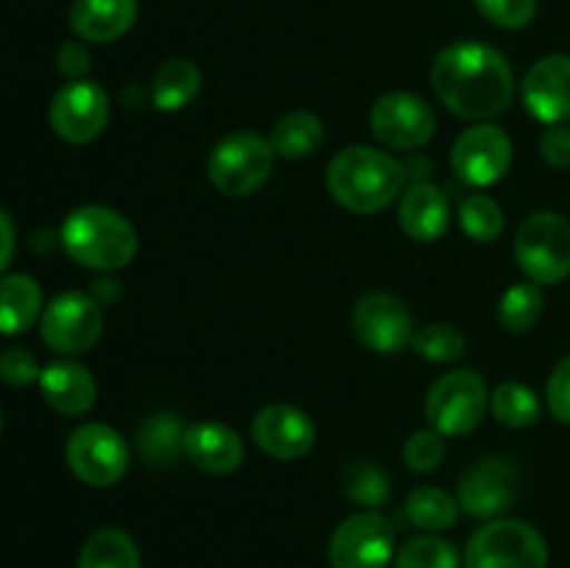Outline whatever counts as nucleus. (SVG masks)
Instances as JSON below:
<instances>
[{
	"label": "nucleus",
	"mask_w": 570,
	"mask_h": 568,
	"mask_svg": "<svg viewBox=\"0 0 570 568\" xmlns=\"http://www.w3.org/2000/svg\"><path fill=\"white\" fill-rule=\"evenodd\" d=\"M432 87L443 106L465 120H490L515 95L512 65L484 42H456L440 50L432 65Z\"/></svg>",
	"instance_id": "f257e3e1"
},
{
	"label": "nucleus",
	"mask_w": 570,
	"mask_h": 568,
	"mask_svg": "<svg viewBox=\"0 0 570 568\" xmlns=\"http://www.w3.org/2000/svg\"><path fill=\"white\" fill-rule=\"evenodd\" d=\"M406 167L387 150L348 145L326 167V189L343 209L376 215L404 193Z\"/></svg>",
	"instance_id": "f03ea898"
},
{
	"label": "nucleus",
	"mask_w": 570,
	"mask_h": 568,
	"mask_svg": "<svg viewBox=\"0 0 570 568\" xmlns=\"http://www.w3.org/2000/svg\"><path fill=\"white\" fill-rule=\"evenodd\" d=\"M59 243L76 265L104 273L131 265L139 248L131 221L100 204L72 209L61 223Z\"/></svg>",
	"instance_id": "7ed1b4c3"
},
{
	"label": "nucleus",
	"mask_w": 570,
	"mask_h": 568,
	"mask_svg": "<svg viewBox=\"0 0 570 568\" xmlns=\"http://www.w3.org/2000/svg\"><path fill=\"white\" fill-rule=\"evenodd\" d=\"M515 259L534 284H560L570 276V221L540 209L523 217L515 232Z\"/></svg>",
	"instance_id": "20e7f679"
},
{
	"label": "nucleus",
	"mask_w": 570,
	"mask_h": 568,
	"mask_svg": "<svg viewBox=\"0 0 570 568\" xmlns=\"http://www.w3.org/2000/svg\"><path fill=\"white\" fill-rule=\"evenodd\" d=\"M273 165H276V150L271 139L254 131H234L212 148L206 170L217 193L228 198H245L271 178Z\"/></svg>",
	"instance_id": "39448f33"
},
{
	"label": "nucleus",
	"mask_w": 570,
	"mask_h": 568,
	"mask_svg": "<svg viewBox=\"0 0 570 568\" xmlns=\"http://www.w3.org/2000/svg\"><path fill=\"white\" fill-rule=\"evenodd\" d=\"M546 538L521 518H493L471 535L465 568H546Z\"/></svg>",
	"instance_id": "423d86ee"
},
{
	"label": "nucleus",
	"mask_w": 570,
	"mask_h": 568,
	"mask_svg": "<svg viewBox=\"0 0 570 568\" xmlns=\"http://www.w3.org/2000/svg\"><path fill=\"white\" fill-rule=\"evenodd\" d=\"M490 407L488 382L471 368L443 373L426 393V421L443 438H465Z\"/></svg>",
	"instance_id": "0eeeda50"
},
{
	"label": "nucleus",
	"mask_w": 570,
	"mask_h": 568,
	"mask_svg": "<svg viewBox=\"0 0 570 568\" xmlns=\"http://www.w3.org/2000/svg\"><path fill=\"white\" fill-rule=\"evenodd\" d=\"M104 332V306L81 290H67L45 304L39 334L61 356L87 354Z\"/></svg>",
	"instance_id": "6e6552de"
},
{
	"label": "nucleus",
	"mask_w": 570,
	"mask_h": 568,
	"mask_svg": "<svg viewBox=\"0 0 570 568\" xmlns=\"http://www.w3.org/2000/svg\"><path fill=\"white\" fill-rule=\"evenodd\" d=\"M65 457L76 479L89 488H109L117 484L128 471L131 451L126 438L106 423H81L67 438Z\"/></svg>",
	"instance_id": "1a4fd4ad"
},
{
	"label": "nucleus",
	"mask_w": 570,
	"mask_h": 568,
	"mask_svg": "<svg viewBox=\"0 0 570 568\" xmlns=\"http://www.w3.org/2000/svg\"><path fill=\"white\" fill-rule=\"evenodd\" d=\"M395 557V529L379 510L345 518L328 538L332 568H387Z\"/></svg>",
	"instance_id": "9d476101"
},
{
	"label": "nucleus",
	"mask_w": 570,
	"mask_h": 568,
	"mask_svg": "<svg viewBox=\"0 0 570 568\" xmlns=\"http://www.w3.org/2000/svg\"><path fill=\"white\" fill-rule=\"evenodd\" d=\"M109 95H106V89L98 81H89V78H78V81L65 84L53 95L48 109V120L53 134L70 145L92 143L109 126Z\"/></svg>",
	"instance_id": "9b49d317"
},
{
	"label": "nucleus",
	"mask_w": 570,
	"mask_h": 568,
	"mask_svg": "<svg viewBox=\"0 0 570 568\" xmlns=\"http://www.w3.org/2000/svg\"><path fill=\"white\" fill-rule=\"evenodd\" d=\"M371 134L376 143L393 150H417L432 143L438 115L423 98L412 92H387L371 106Z\"/></svg>",
	"instance_id": "f8f14e48"
},
{
	"label": "nucleus",
	"mask_w": 570,
	"mask_h": 568,
	"mask_svg": "<svg viewBox=\"0 0 570 568\" xmlns=\"http://www.w3.org/2000/svg\"><path fill=\"white\" fill-rule=\"evenodd\" d=\"M512 139L493 123H476L456 137L451 167L471 187H493L510 173Z\"/></svg>",
	"instance_id": "ddd939ff"
},
{
	"label": "nucleus",
	"mask_w": 570,
	"mask_h": 568,
	"mask_svg": "<svg viewBox=\"0 0 570 568\" xmlns=\"http://www.w3.org/2000/svg\"><path fill=\"white\" fill-rule=\"evenodd\" d=\"M521 473L504 457H484L473 462L456 484L460 510L471 518H499L518 499Z\"/></svg>",
	"instance_id": "4468645a"
},
{
	"label": "nucleus",
	"mask_w": 570,
	"mask_h": 568,
	"mask_svg": "<svg viewBox=\"0 0 570 568\" xmlns=\"http://www.w3.org/2000/svg\"><path fill=\"white\" fill-rule=\"evenodd\" d=\"M351 326L356 340L373 354H399L412 343V315L404 301L390 293H365L354 304Z\"/></svg>",
	"instance_id": "2eb2a0df"
},
{
	"label": "nucleus",
	"mask_w": 570,
	"mask_h": 568,
	"mask_svg": "<svg viewBox=\"0 0 570 568\" xmlns=\"http://www.w3.org/2000/svg\"><path fill=\"white\" fill-rule=\"evenodd\" d=\"M315 421L301 407L267 404L250 421V438L273 460H301L315 445Z\"/></svg>",
	"instance_id": "dca6fc26"
},
{
	"label": "nucleus",
	"mask_w": 570,
	"mask_h": 568,
	"mask_svg": "<svg viewBox=\"0 0 570 568\" xmlns=\"http://www.w3.org/2000/svg\"><path fill=\"white\" fill-rule=\"evenodd\" d=\"M523 106L534 120L560 126L570 120V56L549 53L534 61L521 84Z\"/></svg>",
	"instance_id": "f3484780"
},
{
	"label": "nucleus",
	"mask_w": 570,
	"mask_h": 568,
	"mask_svg": "<svg viewBox=\"0 0 570 568\" xmlns=\"http://www.w3.org/2000/svg\"><path fill=\"white\" fill-rule=\"evenodd\" d=\"M39 390H42L45 404L67 418L87 415L98 399L95 376L76 360H56L45 365L39 373Z\"/></svg>",
	"instance_id": "a211bd4d"
},
{
	"label": "nucleus",
	"mask_w": 570,
	"mask_h": 568,
	"mask_svg": "<svg viewBox=\"0 0 570 568\" xmlns=\"http://www.w3.org/2000/svg\"><path fill=\"white\" fill-rule=\"evenodd\" d=\"M399 223L415 243H438L451 226V206L443 187L432 182H415L401 193Z\"/></svg>",
	"instance_id": "6ab92c4d"
},
{
	"label": "nucleus",
	"mask_w": 570,
	"mask_h": 568,
	"mask_svg": "<svg viewBox=\"0 0 570 568\" xmlns=\"http://www.w3.org/2000/svg\"><path fill=\"white\" fill-rule=\"evenodd\" d=\"M184 457L206 473H232L243 466V438L220 421H198L187 427Z\"/></svg>",
	"instance_id": "aec40b11"
},
{
	"label": "nucleus",
	"mask_w": 570,
	"mask_h": 568,
	"mask_svg": "<svg viewBox=\"0 0 570 568\" xmlns=\"http://www.w3.org/2000/svg\"><path fill=\"white\" fill-rule=\"evenodd\" d=\"M137 9V0H72L67 20L81 42L104 45L131 31Z\"/></svg>",
	"instance_id": "412c9836"
},
{
	"label": "nucleus",
	"mask_w": 570,
	"mask_h": 568,
	"mask_svg": "<svg viewBox=\"0 0 570 568\" xmlns=\"http://www.w3.org/2000/svg\"><path fill=\"white\" fill-rule=\"evenodd\" d=\"M42 287L28 273L0 276V334H22L42 317Z\"/></svg>",
	"instance_id": "4be33fe9"
},
{
	"label": "nucleus",
	"mask_w": 570,
	"mask_h": 568,
	"mask_svg": "<svg viewBox=\"0 0 570 568\" xmlns=\"http://www.w3.org/2000/svg\"><path fill=\"white\" fill-rule=\"evenodd\" d=\"M267 139H271L273 150L282 159H306V156L321 150L323 139H326V128H323V120L315 111L295 109L278 117Z\"/></svg>",
	"instance_id": "5701e85b"
},
{
	"label": "nucleus",
	"mask_w": 570,
	"mask_h": 568,
	"mask_svg": "<svg viewBox=\"0 0 570 568\" xmlns=\"http://www.w3.org/2000/svg\"><path fill=\"white\" fill-rule=\"evenodd\" d=\"M200 67L189 59H167L154 72L150 100L159 111H181L200 92Z\"/></svg>",
	"instance_id": "b1692460"
},
{
	"label": "nucleus",
	"mask_w": 570,
	"mask_h": 568,
	"mask_svg": "<svg viewBox=\"0 0 570 568\" xmlns=\"http://www.w3.org/2000/svg\"><path fill=\"white\" fill-rule=\"evenodd\" d=\"M184 438L187 427L173 412H156L139 427L137 451L142 462L154 468H167L184 454Z\"/></svg>",
	"instance_id": "393cba45"
},
{
	"label": "nucleus",
	"mask_w": 570,
	"mask_h": 568,
	"mask_svg": "<svg viewBox=\"0 0 570 568\" xmlns=\"http://www.w3.org/2000/svg\"><path fill=\"white\" fill-rule=\"evenodd\" d=\"M460 512L462 510L456 496L445 493L443 488H432V484H421V488L410 490L404 499L406 521L429 535H438L443 529L454 527L460 521Z\"/></svg>",
	"instance_id": "a878e982"
},
{
	"label": "nucleus",
	"mask_w": 570,
	"mask_h": 568,
	"mask_svg": "<svg viewBox=\"0 0 570 568\" xmlns=\"http://www.w3.org/2000/svg\"><path fill=\"white\" fill-rule=\"evenodd\" d=\"M78 568H139L137 540L120 527L95 529L83 540Z\"/></svg>",
	"instance_id": "bb28decb"
},
{
	"label": "nucleus",
	"mask_w": 570,
	"mask_h": 568,
	"mask_svg": "<svg viewBox=\"0 0 570 568\" xmlns=\"http://www.w3.org/2000/svg\"><path fill=\"white\" fill-rule=\"evenodd\" d=\"M490 412H493V418L501 427L527 429L540 421L543 404H540V395L529 384L501 382L490 393Z\"/></svg>",
	"instance_id": "cd10ccee"
},
{
	"label": "nucleus",
	"mask_w": 570,
	"mask_h": 568,
	"mask_svg": "<svg viewBox=\"0 0 570 568\" xmlns=\"http://www.w3.org/2000/svg\"><path fill=\"white\" fill-rule=\"evenodd\" d=\"M543 290L534 282H518L512 287H507L501 293L499 301V323L507 332H529V329L538 326V321L543 317Z\"/></svg>",
	"instance_id": "c85d7f7f"
},
{
	"label": "nucleus",
	"mask_w": 570,
	"mask_h": 568,
	"mask_svg": "<svg viewBox=\"0 0 570 568\" xmlns=\"http://www.w3.org/2000/svg\"><path fill=\"white\" fill-rule=\"evenodd\" d=\"M393 568H460V551L440 535H417L395 549Z\"/></svg>",
	"instance_id": "c756f323"
},
{
	"label": "nucleus",
	"mask_w": 570,
	"mask_h": 568,
	"mask_svg": "<svg viewBox=\"0 0 570 568\" xmlns=\"http://www.w3.org/2000/svg\"><path fill=\"white\" fill-rule=\"evenodd\" d=\"M456 217H460V228L473 243H495L504 232V209L499 206V200L484 193L468 195L460 204Z\"/></svg>",
	"instance_id": "7c9ffc66"
},
{
	"label": "nucleus",
	"mask_w": 570,
	"mask_h": 568,
	"mask_svg": "<svg viewBox=\"0 0 570 568\" xmlns=\"http://www.w3.org/2000/svg\"><path fill=\"white\" fill-rule=\"evenodd\" d=\"M343 490L351 501L367 507V510H376L390 499V479L382 471V466L371 460H360L345 466Z\"/></svg>",
	"instance_id": "2f4dec72"
},
{
	"label": "nucleus",
	"mask_w": 570,
	"mask_h": 568,
	"mask_svg": "<svg viewBox=\"0 0 570 568\" xmlns=\"http://www.w3.org/2000/svg\"><path fill=\"white\" fill-rule=\"evenodd\" d=\"M410 349L429 362H454L468 351V337L451 323H426L415 329Z\"/></svg>",
	"instance_id": "473e14b6"
},
{
	"label": "nucleus",
	"mask_w": 570,
	"mask_h": 568,
	"mask_svg": "<svg viewBox=\"0 0 570 568\" xmlns=\"http://www.w3.org/2000/svg\"><path fill=\"white\" fill-rule=\"evenodd\" d=\"M445 460V438L438 429H417L404 443V462L415 473H432Z\"/></svg>",
	"instance_id": "72a5a7b5"
},
{
	"label": "nucleus",
	"mask_w": 570,
	"mask_h": 568,
	"mask_svg": "<svg viewBox=\"0 0 570 568\" xmlns=\"http://www.w3.org/2000/svg\"><path fill=\"white\" fill-rule=\"evenodd\" d=\"M479 14L493 26L518 31L527 28L538 14V0H476Z\"/></svg>",
	"instance_id": "f704fd0d"
},
{
	"label": "nucleus",
	"mask_w": 570,
	"mask_h": 568,
	"mask_svg": "<svg viewBox=\"0 0 570 568\" xmlns=\"http://www.w3.org/2000/svg\"><path fill=\"white\" fill-rule=\"evenodd\" d=\"M39 368L37 356L26 349H6L0 354V382L11 384V388H26V384L39 382Z\"/></svg>",
	"instance_id": "c9c22d12"
},
{
	"label": "nucleus",
	"mask_w": 570,
	"mask_h": 568,
	"mask_svg": "<svg viewBox=\"0 0 570 568\" xmlns=\"http://www.w3.org/2000/svg\"><path fill=\"white\" fill-rule=\"evenodd\" d=\"M546 404L557 421L570 427V354L562 356L551 371L549 384H546Z\"/></svg>",
	"instance_id": "e433bc0d"
},
{
	"label": "nucleus",
	"mask_w": 570,
	"mask_h": 568,
	"mask_svg": "<svg viewBox=\"0 0 570 568\" xmlns=\"http://www.w3.org/2000/svg\"><path fill=\"white\" fill-rule=\"evenodd\" d=\"M540 156L546 159V165L554 167V170H568L570 167V128L568 123L560 126H549L540 134Z\"/></svg>",
	"instance_id": "4c0bfd02"
},
{
	"label": "nucleus",
	"mask_w": 570,
	"mask_h": 568,
	"mask_svg": "<svg viewBox=\"0 0 570 568\" xmlns=\"http://www.w3.org/2000/svg\"><path fill=\"white\" fill-rule=\"evenodd\" d=\"M89 50L87 45L78 42V39H70V42H61L59 50H56V67H59V72L65 78H70V81H78V78H83L89 72Z\"/></svg>",
	"instance_id": "58836bf2"
},
{
	"label": "nucleus",
	"mask_w": 570,
	"mask_h": 568,
	"mask_svg": "<svg viewBox=\"0 0 570 568\" xmlns=\"http://www.w3.org/2000/svg\"><path fill=\"white\" fill-rule=\"evenodd\" d=\"M14 245H17V232H14V221L6 209H0V276L9 267L11 256H14Z\"/></svg>",
	"instance_id": "ea45409f"
},
{
	"label": "nucleus",
	"mask_w": 570,
	"mask_h": 568,
	"mask_svg": "<svg viewBox=\"0 0 570 568\" xmlns=\"http://www.w3.org/2000/svg\"><path fill=\"white\" fill-rule=\"evenodd\" d=\"M89 295H92L100 306H109V304H115L117 295H120V287H117L115 278H98Z\"/></svg>",
	"instance_id": "a19ab883"
},
{
	"label": "nucleus",
	"mask_w": 570,
	"mask_h": 568,
	"mask_svg": "<svg viewBox=\"0 0 570 568\" xmlns=\"http://www.w3.org/2000/svg\"><path fill=\"white\" fill-rule=\"evenodd\" d=\"M0 429H3V412H0Z\"/></svg>",
	"instance_id": "79ce46f5"
}]
</instances>
